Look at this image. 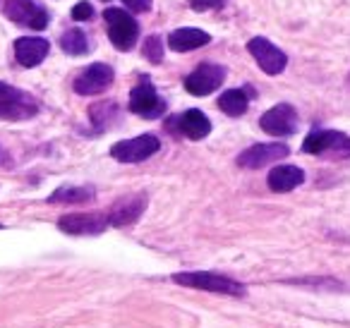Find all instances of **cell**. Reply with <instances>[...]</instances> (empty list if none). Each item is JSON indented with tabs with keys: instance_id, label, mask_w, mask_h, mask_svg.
<instances>
[{
	"instance_id": "26",
	"label": "cell",
	"mask_w": 350,
	"mask_h": 328,
	"mask_svg": "<svg viewBox=\"0 0 350 328\" xmlns=\"http://www.w3.org/2000/svg\"><path fill=\"white\" fill-rule=\"evenodd\" d=\"M132 12H149L151 10V0H122Z\"/></svg>"
},
{
	"instance_id": "4",
	"label": "cell",
	"mask_w": 350,
	"mask_h": 328,
	"mask_svg": "<svg viewBox=\"0 0 350 328\" xmlns=\"http://www.w3.org/2000/svg\"><path fill=\"white\" fill-rule=\"evenodd\" d=\"M103 20L108 25V36H111V44L118 51H132L139 39V25L132 15H127L125 10H118V8H108L103 12Z\"/></svg>"
},
{
	"instance_id": "21",
	"label": "cell",
	"mask_w": 350,
	"mask_h": 328,
	"mask_svg": "<svg viewBox=\"0 0 350 328\" xmlns=\"http://www.w3.org/2000/svg\"><path fill=\"white\" fill-rule=\"evenodd\" d=\"M89 118H92V122H94L96 130H106V127L118 118V103L116 101L94 103V106L89 108Z\"/></svg>"
},
{
	"instance_id": "13",
	"label": "cell",
	"mask_w": 350,
	"mask_h": 328,
	"mask_svg": "<svg viewBox=\"0 0 350 328\" xmlns=\"http://www.w3.org/2000/svg\"><path fill=\"white\" fill-rule=\"evenodd\" d=\"M168 130L175 132V135L187 137V139H192V141H200V139H204V137H209L211 120L202 111H197V108H190V111H185L183 115L170 118V120H168Z\"/></svg>"
},
{
	"instance_id": "5",
	"label": "cell",
	"mask_w": 350,
	"mask_h": 328,
	"mask_svg": "<svg viewBox=\"0 0 350 328\" xmlns=\"http://www.w3.org/2000/svg\"><path fill=\"white\" fill-rule=\"evenodd\" d=\"M130 111L146 120H159L165 113V101L159 96L149 77H142L139 84L130 92Z\"/></svg>"
},
{
	"instance_id": "7",
	"label": "cell",
	"mask_w": 350,
	"mask_h": 328,
	"mask_svg": "<svg viewBox=\"0 0 350 328\" xmlns=\"http://www.w3.org/2000/svg\"><path fill=\"white\" fill-rule=\"evenodd\" d=\"M3 12L8 15V20L34 31L46 29V25H49V12L39 3H34V0H5L3 3Z\"/></svg>"
},
{
	"instance_id": "19",
	"label": "cell",
	"mask_w": 350,
	"mask_h": 328,
	"mask_svg": "<svg viewBox=\"0 0 350 328\" xmlns=\"http://www.w3.org/2000/svg\"><path fill=\"white\" fill-rule=\"evenodd\" d=\"M250 89H228L219 96V108L230 118H238L247 111L250 106Z\"/></svg>"
},
{
	"instance_id": "3",
	"label": "cell",
	"mask_w": 350,
	"mask_h": 328,
	"mask_svg": "<svg viewBox=\"0 0 350 328\" xmlns=\"http://www.w3.org/2000/svg\"><path fill=\"white\" fill-rule=\"evenodd\" d=\"M39 113V103L31 94L0 82V120H29Z\"/></svg>"
},
{
	"instance_id": "11",
	"label": "cell",
	"mask_w": 350,
	"mask_h": 328,
	"mask_svg": "<svg viewBox=\"0 0 350 328\" xmlns=\"http://www.w3.org/2000/svg\"><path fill=\"white\" fill-rule=\"evenodd\" d=\"M146 204H149V197L146 192H137V194H127V197L118 199L111 208H108V226L116 228H125L132 226L142 213L146 211Z\"/></svg>"
},
{
	"instance_id": "10",
	"label": "cell",
	"mask_w": 350,
	"mask_h": 328,
	"mask_svg": "<svg viewBox=\"0 0 350 328\" xmlns=\"http://www.w3.org/2000/svg\"><path fill=\"white\" fill-rule=\"evenodd\" d=\"M259 127L271 137L295 135V130H297L295 108H293L291 103H278V106L269 108V111L262 115V120H259Z\"/></svg>"
},
{
	"instance_id": "16",
	"label": "cell",
	"mask_w": 350,
	"mask_h": 328,
	"mask_svg": "<svg viewBox=\"0 0 350 328\" xmlns=\"http://www.w3.org/2000/svg\"><path fill=\"white\" fill-rule=\"evenodd\" d=\"M49 41L41 36H22L15 41V58L22 68H36L49 55Z\"/></svg>"
},
{
	"instance_id": "6",
	"label": "cell",
	"mask_w": 350,
	"mask_h": 328,
	"mask_svg": "<svg viewBox=\"0 0 350 328\" xmlns=\"http://www.w3.org/2000/svg\"><path fill=\"white\" fill-rule=\"evenodd\" d=\"M161 149V141L156 135H139L135 139L118 141L111 146V156L120 163H142V161L151 159L156 151Z\"/></svg>"
},
{
	"instance_id": "25",
	"label": "cell",
	"mask_w": 350,
	"mask_h": 328,
	"mask_svg": "<svg viewBox=\"0 0 350 328\" xmlns=\"http://www.w3.org/2000/svg\"><path fill=\"white\" fill-rule=\"evenodd\" d=\"M224 5V0H190V8L192 10H211V8H221Z\"/></svg>"
},
{
	"instance_id": "15",
	"label": "cell",
	"mask_w": 350,
	"mask_h": 328,
	"mask_svg": "<svg viewBox=\"0 0 350 328\" xmlns=\"http://www.w3.org/2000/svg\"><path fill=\"white\" fill-rule=\"evenodd\" d=\"M58 228L68 235H101L108 228L106 213H68L58 221Z\"/></svg>"
},
{
	"instance_id": "17",
	"label": "cell",
	"mask_w": 350,
	"mask_h": 328,
	"mask_svg": "<svg viewBox=\"0 0 350 328\" xmlns=\"http://www.w3.org/2000/svg\"><path fill=\"white\" fill-rule=\"evenodd\" d=\"M267 182H269V187H271V192L286 194L305 182V173H302V168H297V165H276V168H271V173H269Z\"/></svg>"
},
{
	"instance_id": "9",
	"label": "cell",
	"mask_w": 350,
	"mask_h": 328,
	"mask_svg": "<svg viewBox=\"0 0 350 328\" xmlns=\"http://www.w3.org/2000/svg\"><path fill=\"white\" fill-rule=\"evenodd\" d=\"M226 79V70L221 65L214 63H202L195 68V72H190L185 77V89L192 96H209L211 92L224 84Z\"/></svg>"
},
{
	"instance_id": "1",
	"label": "cell",
	"mask_w": 350,
	"mask_h": 328,
	"mask_svg": "<svg viewBox=\"0 0 350 328\" xmlns=\"http://www.w3.org/2000/svg\"><path fill=\"white\" fill-rule=\"evenodd\" d=\"M173 280L185 288L206 290V292L226 295V297H247V288L243 283L228 278V275L209 273V271H183V273H175Z\"/></svg>"
},
{
	"instance_id": "23",
	"label": "cell",
	"mask_w": 350,
	"mask_h": 328,
	"mask_svg": "<svg viewBox=\"0 0 350 328\" xmlns=\"http://www.w3.org/2000/svg\"><path fill=\"white\" fill-rule=\"evenodd\" d=\"M142 51H144L146 60L154 65H159L161 60H163V41H161L159 34H151L144 39V44H142Z\"/></svg>"
},
{
	"instance_id": "22",
	"label": "cell",
	"mask_w": 350,
	"mask_h": 328,
	"mask_svg": "<svg viewBox=\"0 0 350 328\" xmlns=\"http://www.w3.org/2000/svg\"><path fill=\"white\" fill-rule=\"evenodd\" d=\"M60 49L70 55H84L89 51L87 34L79 31V29H68L63 36H60Z\"/></svg>"
},
{
	"instance_id": "24",
	"label": "cell",
	"mask_w": 350,
	"mask_h": 328,
	"mask_svg": "<svg viewBox=\"0 0 350 328\" xmlns=\"http://www.w3.org/2000/svg\"><path fill=\"white\" fill-rule=\"evenodd\" d=\"M72 20L75 22H87V20H92L94 17V8H92V3H87V0H82V3H77V5L72 8Z\"/></svg>"
},
{
	"instance_id": "18",
	"label": "cell",
	"mask_w": 350,
	"mask_h": 328,
	"mask_svg": "<svg viewBox=\"0 0 350 328\" xmlns=\"http://www.w3.org/2000/svg\"><path fill=\"white\" fill-rule=\"evenodd\" d=\"M211 41V36L202 29H192V27H185V29H175L173 34L168 36V46L178 53H187V51H195L200 46H206Z\"/></svg>"
},
{
	"instance_id": "20",
	"label": "cell",
	"mask_w": 350,
	"mask_h": 328,
	"mask_svg": "<svg viewBox=\"0 0 350 328\" xmlns=\"http://www.w3.org/2000/svg\"><path fill=\"white\" fill-rule=\"evenodd\" d=\"M96 189L94 187H58L49 197V204H87L94 202Z\"/></svg>"
},
{
	"instance_id": "2",
	"label": "cell",
	"mask_w": 350,
	"mask_h": 328,
	"mask_svg": "<svg viewBox=\"0 0 350 328\" xmlns=\"http://www.w3.org/2000/svg\"><path fill=\"white\" fill-rule=\"evenodd\" d=\"M302 151L326 159H350V137L338 130H314L305 137Z\"/></svg>"
},
{
	"instance_id": "12",
	"label": "cell",
	"mask_w": 350,
	"mask_h": 328,
	"mask_svg": "<svg viewBox=\"0 0 350 328\" xmlns=\"http://www.w3.org/2000/svg\"><path fill=\"white\" fill-rule=\"evenodd\" d=\"M247 51L252 53V58L257 60V65L264 70L267 74H281L288 65V58L281 49L267 41L264 36H257V39L247 41Z\"/></svg>"
},
{
	"instance_id": "14",
	"label": "cell",
	"mask_w": 350,
	"mask_h": 328,
	"mask_svg": "<svg viewBox=\"0 0 350 328\" xmlns=\"http://www.w3.org/2000/svg\"><path fill=\"white\" fill-rule=\"evenodd\" d=\"M288 154H291V149H288L286 144H276V141H273V144H252L250 149H245L243 154L238 156L235 163H238L240 168L257 170L269 163H276V161L286 159Z\"/></svg>"
},
{
	"instance_id": "8",
	"label": "cell",
	"mask_w": 350,
	"mask_h": 328,
	"mask_svg": "<svg viewBox=\"0 0 350 328\" xmlns=\"http://www.w3.org/2000/svg\"><path fill=\"white\" fill-rule=\"evenodd\" d=\"M113 79H116V72H113L111 65L94 63V65H89V68H84L82 72L75 77L72 87L79 96H94V94L106 92L113 84Z\"/></svg>"
}]
</instances>
